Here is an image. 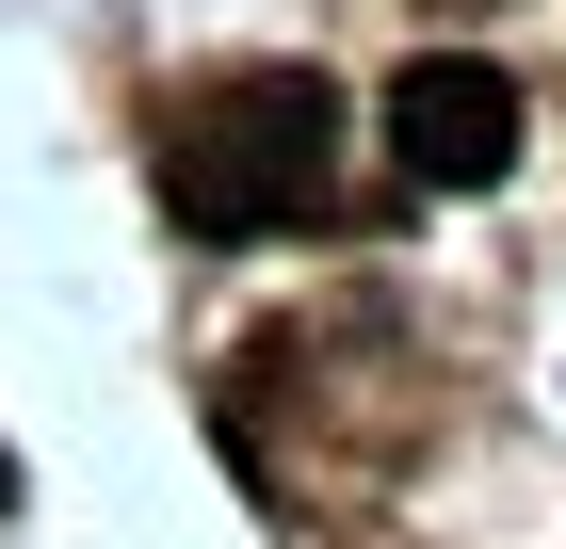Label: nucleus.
Here are the masks:
<instances>
[{
  "label": "nucleus",
  "instance_id": "7ed1b4c3",
  "mask_svg": "<svg viewBox=\"0 0 566 549\" xmlns=\"http://www.w3.org/2000/svg\"><path fill=\"white\" fill-rule=\"evenodd\" d=\"M0 517H17V453H0Z\"/></svg>",
  "mask_w": 566,
  "mask_h": 549
},
{
  "label": "nucleus",
  "instance_id": "f03ea898",
  "mask_svg": "<svg viewBox=\"0 0 566 549\" xmlns=\"http://www.w3.org/2000/svg\"><path fill=\"white\" fill-rule=\"evenodd\" d=\"M389 162L421 178V194H502V178H518V129H534V97L502 82V65H485V49H421V65H405L389 82Z\"/></svg>",
  "mask_w": 566,
  "mask_h": 549
},
{
  "label": "nucleus",
  "instance_id": "f257e3e1",
  "mask_svg": "<svg viewBox=\"0 0 566 549\" xmlns=\"http://www.w3.org/2000/svg\"><path fill=\"white\" fill-rule=\"evenodd\" d=\"M340 194V82L324 65H227L163 114V211L195 243H275Z\"/></svg>",
  "mask_w": 566,
  "mask_h": 549
}]
</instances>
